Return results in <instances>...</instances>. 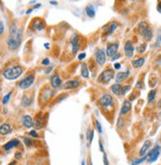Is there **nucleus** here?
Masks as SVG:
<instances>
[{
	"instance_id": "nucleus-1",
	"label": "nucleus",
	"mask_w": 161,
	"mask_h": 165,
	"mask_svg": "<svg viewBox=\"0 0 161 165\" xmlns=\"http://www.w3.org/2000/svg\"><path fill=\"white\" fill-rule=\"evenodd\" d=\"M22 42V31L17 27L15 23L10 27V36L7 40V45L10 50H16Z\"/></svg>"
},
{
	"instance_id": "nucleus-2",
	"label": "nucleus",
	"mask_w": 161,
	"mask_h": 165,
	"mask_svg": "<svg viewBox=\"0 0 161 165\" xmlns=\"http://www.w3.org/2000/svg\"><path fill=\"white\" fill-rule=\"evenodd\" d=\"M22 67L20 66H14L11 68H7L3 71V77L5 79L9 80V81H12V80H16L18 79L19 77L22 75Z\"/></svg>"
},
{
	"instance_id": "nucleus-3",
	"label": "nucleus",
	"mask_w": 161,
	"mask_h": 165,
	"mask_svg": "<svg viewBox=\"0 0 161 165\" xmlns=\"http://www.w3.org/2000/svg\"><path fill=\"white\" fill-rule=\"evenodd\" d=\"M115 76V72L113 69H108L104 70L103 72L101 73V75H100L98 81L100 82H103V84H108V82H111V80L113 79Z\"/></svg>"
},
{
	"instance_id": "nucleus-4",
	"label": "nucleus",
	"mask_w": 161,
	"mask_h": 165,
	"mask_svg": "<svg viewBox=\"0 0 161 165\" xmlns=\"http://www.w3.org/2000/svg\"><path fill=\"white\" fill-rule=\"evenodd\" d=\"M159 154H160V147L159 145H156V147H153L147 153V155H146V156H147V159L146 160H147L148 163H153V162L158 158Z\"/></svg>"
},
{
	"instance_id": "nucleus-5",
	"label": "nucleus",
	"mask_w": 161,
	"mask_h": 165,
	"mask_svg": "<svg viewBox=\"0 0 161 165\" xmlns=\"http://www.w3.org/2000/svg\"><path fill=\"white\" fill-rule=\"evenodd\" d=\"M34 82H35V78L33 76H28L19 82V88L22 89H27L34 84Z\"/></svg>"
},
{
	"instance_id": "nucleus-6",
	"label": "nucleus",
	"mask_w": 161,
	"mask_h": 165,
	"mask_svg": "<svg viewBox=\"0 0 161 165\" xmlns=\"http://www.w3.org/2000/svg\"><path fill=\"white\" fill-rule=\"evenodd\" d=\"M118 49H119V43H110V44L107 45L106 54L109 57L113 58L118 53Z\"/></svg>"
},
{
	"instance_id": "nucleus-7",
	"label": "nucleus",
	"mask_w": 161,
	"mask_h": 165,
	"mask_svg": "<svg viewBox=\"0 0 161 165\" xmlns=\"http://www.w3.org/2000/svg\"><path fill=\"white\" fill-rule=\"evenodd\" d=\"M100 104H101L103 107H109V106L113 105V97H112L111 94L106 93L100 98Z\"/></svg>"
},
{
	"instance_id": "nucleus-8",
	"label": "nucleus",
	"mask_w": 161,
	"mask_h": 165,
	"mask_svg": "<svg viewBox=\"0 0 161 165\" xmlns=\"http://www.w3.org/2000/svg\"><path fill=\"white\" fill-rule=\"evenodd\" d=\"M95 60H96V62L98 63V65H100V66L105 64V62H106V53H105L103 49H99L96 52Z\"/></svg>"
},
{
	"instance_id": "nucleus-9",
	"label": "nucleus",
	"mask_w": 161,
	"mask_h": 165,
	"mask_svg": "<svg viewBox=\"0 0 161 165\" xmlns=\"http://www.w3.org/2000/svg\"><path fill=\"white\" fill-rule=\"evenodd\" d=\"M125 54L126 57L131 58L133 57V53H135V48H133V43L131 42V41H126V42L125 43Z\"/></svg>"
},
{
	"instance_id": "nucleus-10",
	"label": "nucleus",
	"mask_w": 161,
	"mask_h": 165,
	"mask_svg": "<svg viewBox=\"0 0 161 165\" xmlns=\"http://www.w3.org/2000/svg\"><path fill=\"white\" fill-rule=\"evenodd\" d=\"M70 42H71L72 45V53H76L79 49V35H74L70 40Z\"/></svg>"
},
{
	"instance_id": "nucleus-11",
	"label": "nucleus",
	"mask_w": 161,
	"mask_h": 165,
	"mask_svg": "<svg viewBox=\"0 0 161 165\" xmlns=\"http://www.w3.org/2000/svg\"><path fill=\"white\" fill-rule=\"evenodd\" d=\"M22 123H23L24 127L27 128V129H30L34 126V121L32 119L31 116L29 115H25L23 116V119H22Z\"/></svg>"
},
{
	"instance_id": "nucleus-12",
	"label": "nucleus",
	"mask_w": 161,
	"mask_h": 165,
	"mask_svg": "<svg viewBox=\"0 0 161 165\" xmlns=\"http://www.w3.org/2000/svg\"><path fill=\"white\" fill-rule=\"evenodd\" d=\"M150 145H151L150 140H145L144 144H143V145H142V147H141L140 150V153H138L140 157L145 156L146 153H147V150L150 149Z\"/></svg>"
},
{
	"instance_id": "nucleus-13",
	"label": "nucleus",
	"mask_w": 161,
	"mask_h": 165,
	"mask_svg": "<svg viewBox=\"0 0 161 165\" xmlns=\"http://www.w3.org/2000/svg\"><path fill=\"white\" fill-rule=\"evenodd\" d=\"M50 85H52V87L55 89L58 88V87L61 85V80H60V78L57 74L53 75V76L50 78Z\"/></svg>"
},
{
	"instance_id": "nucleus-14",
	"label": "nucleus",
	"mask_w": 161,
	"mask_h": 165,
	"mask_svg": "<svg viewBox=\"0 0 161 165\" xmlns=\"http://www.w3.org/2000/svg\"><path fill=\"white\" fill-rule=\"evenodd\" d=\"M111 91L116 95H121V94H123V87L120 84H115L111 87Z\"/></svg>"
},
{
	"instance_id": "nucleus-15",
	"label": "nucleus",
	"mask_w": 161,
	"mask_h": 165,
	"mask_svg": "<svg viewBox=\"0 0 161 165\" xmlns=\"http://www.w3.org/2000/svg\"><path fill=\"white\" fill-rule=\"evenodd\" d=\"M12 132V129H11V126L9 124H2L0 126V134L5 136V135H8L10 134Z\"/></svg>"
},
{
	"instance_id": "nucleus-16",
	"label": "nucleus",
	"mask_w": 161,
	"mask_h": 165,
	"mask_svg": "<svg viewBox=\"0 0 161 165\" xmlns=\"http://www.w3.org/2000/svg\"><path fill=\"white\" fill-rule=\"evenodd\" d=\"M19 145H20V142H19L18 140H12L4 145L3 149H4V150H10L11 149H13V147H15Z\"/></svg>"
},
{
	"instance_id": "nucleus-17",
	"label": "nucleus",
	"mask_w": 161,
	"mask_h": 165,
	"mask_svg": "<svg viewBox=\"0 0 161 165\" xmlns=\"http://www.w3.org/2000/svg\"><path fill=\"white\" fill-rule=\"evenodd\" d=\"M131 109V103L129 100H125L123 103V107L121 109V114L122 115H125Z\"/></svg>"
},
{
	"instance_id": "nucleus-18",
	"label": "nucleus",
	"mask_w": 161,
	"mask_h": 165,
	"mask_svg": "<svg viewBox=\"0 0 161 165\" xmlns=\"http://www.w3.org/2000/svg\"><path fill=\"white\" fill-rule=\"evenodd\" d=\"M79 85H80L79 81H69L63 85V88L64 89H75V88H77Z\"/></svg>"
},
{
	"instance_id": "nucleus-19",
	"label": "nucleus",
	"mask_w": 161,
	"mask_h": 165,
	"mask_svg": "<svg viewBox=\"0 0 161 165\" xmlns=\"http://www.w3.org/2000/svg\"><path fill=\"white\" fill-rule=\"evenodd\" d=\"M129 74H130V71H126V72H122V73H119L118 75L116 76V82H123L126 78L129 77Z\"/></svg>"
},
{
	"instance_id": "nucleus-20",
	"label": "nucleus",
	"mask_w": 161,
	"mask_h": 165,
	"mask_svg": "<svg viewBox=\"0 0 161 165\" xmlns=\"http://www.w3.org/2000/svg\"><path fill=\"white\" fill-rule=\"evenodd\" d=\"M148 28H149V27H148V24L146 23V22H141V23L138 27V33H140V35H143V33H144V31L147 30Z\"/></svg>"
},
{
	"instance_id": "nucleus-21",
	"label": "nucleus",
	"mask_w": 161,
	"mask_h": 165,
	"mask_svg": "<svg viewBox=\"0 0 161 165\" xmlns=\"http://www.w3.org/2000/svg\"><path fill=\"white\" fill-rule=\"evenodd\" d=\"M144 62H145L144 58H138V59L133 60V61L131 62V64H133V66L135 68H140L144 64Z\"/></svg>"
},
{
	"instance_id": "nucleus-22",
	"label": "nucleus",
	"mask_w": 161,
	"mask_h": 165,
	"mask_svg": "<svg viewBox=\"0 0 161 165\" xmlns=\"http://www.w3.org/2000/svg\"><path fill=\"white\" fill-rule=\"evenodd\" d=\"M85 11H86V14L89 18H93L95 16V8L94 6L92 5H87L86 8H85Z\"/></svg>"
},
{
	"instance_id": "nucleus-23",
	"label": "nucleus",
	"mask_w": 161,
	"mask_h": 165,
	"mask_svg": "<svg viewBox=\"0 0 161 165\" xmlns=\"http://www.w3.org/2000/svg\"><path fill=\"white\" fill-rule=\"evenodd\" d=\"M152 35H152V30H151L150 28H148L147 30H146L144 33H143V35H142L143 38H144L146 41H150L151 38H152Z\"/></svg>"
},
{
	"instance_id": "nucleus-24",
	"label": "nucleus",
	"mask_w": 161,
	"mask_h": 165,
	"mask_svg": "<svg viewBox=\"0 0 161 165\" xmlns=\"http://www.w3.org/2000/svg\"><path fill=\"white\" fill-rule=\"evenodd\" d=\"M31 103H32V99L29 97V96L24 95L23 98H22V105L27 107V106H30Z\"/></svg>"
},
{
	"instance_id": "nucleus-25",
	"label": "nucleus",
	"mask_w": 161,
	"mask_h": 165,
	"mask_svg": "<svg viewBox=\"0 0 161 165\" xmlns=\"http://www.w3.org/2000/svg\"><path fill=\"white\" fill-rule=\"evenodd\" d=\"M34 29L37 31H42L44 29V24L40 20H37L34 22Z\"/></svg>"
},
{
	"instance_id": "nucleus-26",
	"label": "nucleus",
	"mask_w": 161,
	"mask_h": 165,
	"mask_svg": "<svg viewBox=\"0 0 161 165\" xmlns=\"http://www.w3.org/2000/svg\"><path fill=\"white\" fill-rule=\"evenodd\" d=\"M81 75H82V77H83V78H88L89 77V71H88V68H87L86 64H82Z\"/></svg>"
},
{
	"instance_id": "nucleus-27",
	"label": "nucleus",
	"mask_w": 161,
	"mask_h": 165,
	"mask_svg": "<svg viewBox=\"0 0 161 165\" xmlns=\"http://www.w3.org/2000/svg\"><path fill=\"white\" fill-rule=\"evenodd\" d=\"M93 136H94V132L93 130L91 129H88L87 130V133H86V139L88 140V144L90 145L92 142V140H93Z\"/></svg>"
},
{
	"instance_id": "nucleus-28",
	"label": "nucleus",
	"mask_w": 161,
	"mask_h": 165,
	"mask_svg": "<svg viewBox=\"0 0 161 165\" xmlns=\"http://www.w3.org/2000/svg\"><path fill=\"white\" fill-rule=\"evenodd\" d=\"M156 96V89H152L150 91V93H148V103H151L153 100H154Z\"/></svg>"
},
{
	"instance_id": "nucleus-29",
	"label": "nucleus",
	"mask_w": 161,
	"mask_h": 165,
	"mask_svg": "<svg viewBox=\"0 0 161 165\" xmlns=\"http://www.w3.org/2000/svg\"><path fill=\"white\" fill-rule=\"evenodd\" d=\"M117 27H118V24H117L116 22H113V23H111V25H110L109 29H108V33H109V35L113 33L114 31H116Z\"/></svg>"
},
{
	"instance_id": "nucleus-30",
	"label": "nucleus",
	"mask_w": 161,
	"mask_h": 165,
	"mask_svg": "<svg viewBox=\"0 0 161 165\" xmlns=\"http://www.w3.org/2000/svg\"><path fill=\"white\" fill-rule=\"evenodd\" d=\"M147 159V156H143V157H141V158H140V159H136V160H135V161L133 162V163H131V165H138V164H140V163H142L143 161H144V160H146Z\"/></svg>"
},
{
	"instance_id": "nucleus-31",
	"label": "nucleus",
	"mask_w": 161,
	"mask_h": 165,
	"mask_svg": "<svg viewBox=\"0 0 161 165\" xmlns=\"http://www.w3.org/2000/svg\"><path fill=\"white\" fill-rule=\"evenodd\" d=\"M34 125H35L36 129H41V128L43 127V122L41 120H39V119H36V120L34 121Z\"/></svg>"
},
{
	"instance_id": "nucleus-32",
	"label": "nucleus",
	"mask_w": 161,
	"mask_h": 165,
	"mask_svg": "<svg viewBox=\"0 0 161 165\" xmlns=\"http://www.w3.org/2000/svg\"><path fill=\"white\" fill-rule=\"evenodd\" d=\"M145 49H146V44H145V43H142V44H140V46L138 47V49H136V50H138V53H140V54H141V53H143L145 51Z\"/></svg>"
},
{
	"instance_id": "nucleus-33",
	"label": "nucleus",
	"mask_w": 161,
	"mask_h": 165,
	"mask_svg": "<svg viewBox=\"0 0 161 165\" xmlns=\"http://www.w3.org/2000/svg\"><path fill=\"white\" fill-rule=\"evenodd\" d=\"M11 94H12V93H7L6 95L3 97V100H2V103H3V104H7V103H8L9 99H10V97H11Z\"/></svg>"
},
{
	"instance_id": "nucleus-34",
	"label": "nucleus",
	"mask_w": 161,
	"mask_h": 165,
	"mask_svg": "<svg viewBox=\"0 0 161 165\" xmlns=\"http://www.w3.org/2000/svg\"><path fill=\"white\" fill-rule=\"evenodd\" d=\"M156 47H160L161 46V31L158 33L157 35V38H156V44H155Z\"/></svg>"
},
{
	"instance_id": "nucleus-35",
	"label": "nucleus",
	"mask_w": 161,
	"mask_h": 165,
	"mask_svg": "<svg viewBox=\"0 0 161 165\" xmlns=\"http://www.w3.org/2000/svg\"><path fill=\"white\" fill-rule=\"evenodd\" d=\"M24 142H25V145H27V147H31V145H33V142H32V140L28 139V138H25V139H24Z\"/></svg>"
},
{
	"instance_id": "nucleus-36",
	"label": "nucleus",
	"mask_w": 161,
	"mask_h": 165,
	"mask_svg": "<svg viewBox=\"0 0 161 165\" xmlns=\"http://www.w3.org/2000/svg\"><path fill=\"white\" fill-rule=\"evenodd\" d=\"M95 125H96L97 130L99 131V133H102V126H101V124H100V122H99L98 120L95 121Z\"/></svg>"
},
{
	"instance_id": "nucleus-37",
	"label": "nucleus",
	"mask_w": 161,
	"mask_h": 165,
	"mask_svg": "<svg viewBox=\"0 0 161 165\" xmlns=\"http://www.w3.org/2000/svg\"><path fill=\"white\" fill-rule=\"evenodd\" d=\"M130 89H131V86H130V85L124 86V88H123V94H126L129 91H130Z\"/></svg>"
},
{
	"instance_id": "nucleus-38",
	"label": "nucleus",
	"mask_w": 161,
	"mask_h": 165,
	"mask_svg": "<svg viewBox=\"0 0 161 165\" xmlns=\"http://www.w3.org/2000/svg\"><path fill=\"white\" fill-rule=\"evenodd\" d=\"M3 31H4V25H3V23L0 21V35L3 33Z\"/></svg>"
},
{
	"instance_id": "nucleus-39",
	"label": "nucleus",
	"mask_w": 161,
	"mask_h": 165,
	"mask_svg": "<svg viewBox=\"0 0 161 165\" xmlns=\"http://www.w3.org/2000/svg\"><path fill=\"white\" fill-rule=\"evenodd\" d=\"M30 135L32 136V137H34V138H39V135H38V133H37L36 131H31Z\"/></svg>"
},
{
	"instance_id": "nucleus-40",
	"label": "nucleus",
	"mask_w": 161,
	"mask_h": 165,
	"mask_svg": "<svg viewBox=\"0 0 161 165\" xmlns=\"http://www.w3.org/2000/svg\"><path fill=\"white\" fill-rule=\"evenodd\" d=\"M103 160H104V165H109V161H108V157L107 155L104 153V157H103Z\"/></svg>"
},
{
	"instance_id": "nucleus-41",
	"label": "nucleus",
	"mask_w": 161,
	"mask_h": 165,
	"mask_svg": "<svg viewBox=\"0 0 161 165\" xmlns=\"http://www.w3.org/2000/svg\"><path fill=\"white\" fill-rule=\"evenodd\" d=\"M15 158L16 159H21L22 158V153L20 151H17L15 153Z\"/></svg>"
},
{
	"instance_id": "nucleus-42",
	"label": "nucleus",
	"mask_w": 161,
	"mask_h": 165,
	"mask_svg": "<svg viewBox=\"0 0 161 165\" xmlns=\"http://www.w3.org/2000/svg\"><path fill=\"white\" fill-rule=\"evenodd\" d=\"M85 57H86V54H85V53H81V54H79V56H78V59L83 60Z\"/></svg>"
},
{
	"instance_id": "nucleus-43",
	"label": "nucleus",
	"mask_w": 161,
	"mask_h": 165,
	"mask_svg": "<svg viewBox=\"0 0 161 165\" xmlns=\"http://www.w3.org/2000/svg\"><path fill=\"white\" fill-rule=\"evenodd\" d=\"M42 64L43 65H48V64H50V60H48V58H46L45 60H43V61H42Z\"/></svg>"
},
{
	"instance_id": "nucleus-44",
	"label": "nucleus",
	"mask_w": 161,
	"mask_h": 165,
	"mask_svg": "<svg viewBox=\"0 0 161 165\" xmlns=\"http://www.w3.org/2000/svg\"><path fill=\"white\" fill-rule=\"evenodd\" d=\"M122 122H123V121H122V118L120 117L119 120H118V128H120V129L123 127V125H122Z\"/></svg>"
},
{
	"instance_id": "nucleus-45",
	"label": "nucleus",
	"mask_w": 161,
	"mask_h": 165,
	"mask_svg": "<svg viewBox=\"0 0 161 165\" xmlns=\"http://www.w3.org/2000/svg\"><path fill=\"white\" fill-rule=\"evenodd\" d=\"M121 57V54H119V53H117L115 56L112 58V61H115V60H117V59H119V58Z\"/></svg>"
},
{
	"instance_id": "nucleus-46",
	"label": "nucleus",
	"mask_w": 161,
	"mask_h": 165,
	"mask_svg": "<svg viewBox=\"0 0 161 165\" xmlns=\"http://www.w3.org/2000/svg\"><path fill=\"white\" fill-rule=\"evenodd\" d=\"M99 147H100V150H101V151L102 152H103V153H104V147H103V145H102V142H101V140H99Z\"/></svg>"
},
{
	"instance_id": "nucleus-47",
	"label": "nucleus",
	"mask_w": 161,
	"mask_h": 165,
	"mask_svg": "<svg viewBox=\"0 0 161 165\" xmlns=\"http://www.w3.org/2000/svg\"><path fill=\"white\" fill-rule=\"evenodd\" d=\"M114 68L116 70H119L120 68H121V64H120V63H116V64L114 65Z\"/></svg>"
},
{
	"instance_id": "nucleus-48",
	"label": "nucleus",
	"mask_w": 161,
	"mask_h": 165,
	"mask_svg": "<svg viewBox=\"0 0 161 165\" xmlns=\"http://www.w3.org/2000/svg\"><path fill=\"white\" fill-rule=\"evenodd\" d=\"M157 11L159 12V13H161V2H158L157 4Z\"/></svg>"
},
{
	"instance_id": "nucleus-49",
	"label": "nucleus",
	"mask_w": 161,
	"mask_h": 165,
	"mask_svg": "<svg viewBox=\"0 0 161 165\" xmlns=\"http://www.w3.org/2000/svg\"><path fill=\"white\" fill-rule=\"evenodd\" d=\"M53 69V67H48V69H47V70H46V71H45V72H46V74H50V72L52 71Z\"/></svg>"
},
{
	"instance_id": "nucleus-50",
	"label": "nucleus",
	"mask_w": 161,
	"mask_h": 165,
	"mask_svg": "<svg viewBox=\"0 0 161 165\" xmlns=\"http://www.w3.org/2000/svg\"><path fill=\"white\" fill-rule=\"evenodd\" d=\"M136 88H138H138H140V89L142 88V86H141V82H138V84H136Z\"/></svg>"
},
{
	"instance_id": "nucleus-51",
	"label": "nucleus",
	"mask_w": 161,
	"mask_h": 165,
	"mask_svg": "<svg viewBox=\"0 0 161 165\" xmlns=\"http://www.w3.org/2000/svg\"><path fill=\"white\" fill-rule=\"evenodd\" d=\"M50 3L52 4V5H57V1H50Z\"/></svg>"
},
{
	"instance_id": "nucleus-52",
	"label": "nucleus",
	"mask_w": 161,
	"mask_h": 165,
	"mask_svg": "<svg viewBox=\"0 0 161 165\" xmlns=\"http://www.w3.org/2000/svg\"><path fill=\"white\" fill-rule=\"evenodd\" d=\"M33 10H34V9H29V10L27 11L26 13H27V14H30V13H32V11H33Z\"/></svg>"
},
{
	"instance_id": "nucleus-53",
	"label": "nucleus",
	"mask_w": 161,
	"mask_h": 165,
	"mask_svg": "<svg viewBox=\"0 0 161 165\" xmlns=\"http://www.w3.org/2000/svg\"><path fill=\"white\" fill-rule=\"evenodd\" d=\"M8 165H16V161H12V162H10V163H9Z\"/></svg>"
},
{
	"instance_id": "nucleus-54",
	"label": "nucleus",
	"mask_w": 161,
	"mask_h": 165,
	"mask_svg": "<svg viewBox=\"0 0 161 165\" xmlns=\"http://www.w3.org/2000/svg\"><path fill=\"white\" fill-rule=\"evenodd\" d=\"M45 47L47 48V49H48V48H50V45H48V43H46V44H45Z\"/></svg>"
},
{
	"instance_id": "nucleus-55",
	"label": "nucleus",
	"mask_w": 161,
	"mask_h": 165,
	"mask_svg": "<svg viewBox=\"0 0 161 165\" xmlns=\"http://www.w3.org/2000/svg\"><path fill=\"white\" fill-rule=\"evenodd\" d=\"M81 165H85V161H84V160H82V162H81Z\"/></svg>"
},
{
	"instance_id": "nucleus-56",
	"label": "nucleus",
	"mask_w": 161,
	"mask_h": 165,
	"mask_svg": "<svg viewBox=\"0 0 161 165\" xmlns=\"http://www.w3.org/2000/svg\"><path fill=\"white\" fill-rule=\"evenodd\" d=\"M158 106H159V107H161V100H160V102H159V104H158Z\"/></svg>"
},
{
	"instance_id": "nucleus-57",
	"label": "nucleus",
	"mask_w": 161,
	"mask_h": 165,
	"mask_svg": "<svg viewBox=\"0 0 161 165\" xmlns=\"http://www.w3.org/2000/svg\"><path fill=\"white\" fill-rule=\"evenodd\" d=\"M89 165H93V164H92V162H90V163H89Z\"/></svg>"
},
{
	"instance_id": "nucleus-58",
	"label": "nucleus",
	"mask_w": 161,
	"mask_h": 165,
	"mask_svg": "<svg viewBox=\"0 0 161 165\" xmlns=\"http://www.w3.org/2000/svg\"><path fill=\"white\" fill-rule=\"evenodd\" d=\"M0 54H1V51H0Z\"/></svg>"
},
{
	"instance_id": "nucleus-59",
	"label": "nucleus",
	"mask_w": 161,
	"mask_h": 165,
	"mask_svg": "<svg viewBox=\"0 0 161 165\" xmlns=\"http://www.w3.org/2000/svg\"><path fill=\"white\" fill-rule=\"evenodd\" d=\"M0 3H1V1H0Z\"/></svg>"
},
{
	"instance_id": "nucleus-60",
	"label": "nucleus",
	"mask_w": 161,
	"mask_h": 165,
	"mask_svg": "<svg viewBox=\"0 0 161 165\" xmlns=\"http://www.w3.org/2000/svg\"><path fill=\"white\" fill-rule=\"evenodd\" d=\"M0 91H1V89H0Z\"/></svg>"
},
{
	"instance_id": "nucleus-61",
	"label": "nucleus",
	"mask_w": 161,
	"mask_h": 165,
	"mask_svg": "<svg viewBox=\"0 0 161 165\" xmlns=\"http://www.w3.org/2000/svg\"><path fill=\"white\" fill-rule=\"evenodd\" d=\"M160 114H161V113H160Z\"/></svg>"
}]
</instances>
